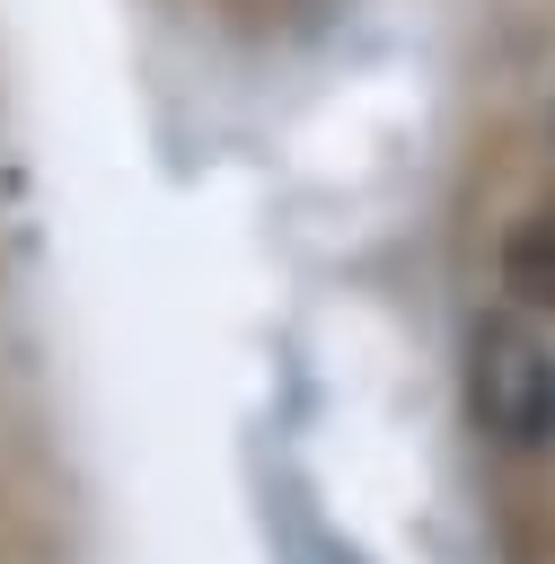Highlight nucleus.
Segmentation results:
<instances>
[{"instance_id":"nucleus-1","label":"nucleus","mask_w":555,"mask_h":564,"mask_svg":"<svg viewBox=\"0 0 555 564\" xmlns=\"http://www.w3.org/2000/svg\"><path fill=\"white\" fill-rule=\"evenodd\" d=\"M467 423L502 449L555 441V344L529 317H476L467 326Z\"/></svg>"},{"instance_id":"nucleus-2","label":"nucleus","mask_w":555,"mask_h":564,"mask_svg":"<svg viewBox=\"0 0 555 564\" xmlns=\"http://www.w3.org/2000/svg\"><path fill=\"white\" fill-rule=\"evenodd\" d=\"M502 291L520 300V308H537V317H555V203L546 212H520L511 229H502Z\"/></svg>"}]
</instances>
